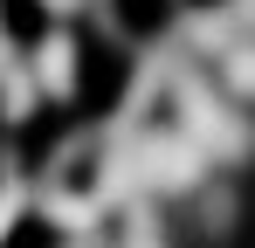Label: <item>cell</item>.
<instances>
[{
    "instance_id": "1",
    "label": "cell",
    "mask_w": 255,
    "mask_h": 248,
    "mask_svg": "<svg viewBox=\"0 0 255 248\" xmlns=\"http://www.w3.org/2000/svg\"><path fill=\"white\" fill-rule=\"evenodd\" d=\"M0 248H62V228L48 207H21L7 228H0Z\"/></svg>"
}]
</instances>
